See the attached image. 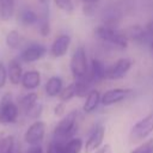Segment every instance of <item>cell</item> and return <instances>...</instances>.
<instances>
[{
  "label": "cell",
  "instance_id": "obj_1",
  "mask_svg": "<svg viewBox=\"0 0 153 153\" xmlns=\"http://www.w3.org/2000/svg\"><path fill=\"white\" fill-rule=\"evenodd\" d=\"M78 110H72L67 115H65L54 129L53 140L60 143H66L67 141L73 139L78 130Z\"/></svg>",
  "mask_w": 153,
  "mask_h": 153
},
{
  "label": "cell",
  "instance_id": "obj_2",
  "mask_svg": "<svg viewBox=\"0 0 153 153\" xmlns=\"http://www.w3.org/2000/svg\"><path fill=\"white\" fill-rule=\"evenodd\" d=\"M94 35L104 43L116 47L118 49H126L129 43L128 39L126 38L123 31H120L117 27L98 25L94 27Z\"/></svg>",
  "mask_w": 153,
  "mask_h": 153
},
{
  "label": "cell",
  "instance_id": "obj_3",
  "mask_svg": "<svg viewBox=\"0 0 153 153\" xmlns=\"http://www.w3.org/2000/svg\"><path fill=\"white\" fill-rule=\"evenodd\" d=\"M71 73L74 78V80L81 79L87 75L88 73V62H87V54L82 45H79L75 48V50L72 54L71 62H69Z\"/></svg>",
  "mask_w": 153,
  "mask_h": 153
},
{
  "label": "cell",
  "instance_id": "obj_4",
  "mask_svg": "<svg viewBox=\"0 0 153 153\" xmlns=\"http://www.w3.org/2000/svg\"><path fill=\"white\" fill-rule=\"evenodd\" d=\"M19 116V106L13 102L11 93H5L0 100V123H14Z\"/></svg>",
  "mask_w": 153,
  "mask_h": 153
},
{
  "label": "cell",
  "instance_id": "obj_5",
  "mask_svg": "<svg viewBox=\"0 0 153 153\" xmlns=\"http://www.w3.org/2000/svg\"><path fill=\"white\" fill-rule=\"evenodd\" d=\"M153 133V112L146 115L141 120H139L130 130V140L133 142L141 141L149 136Z\"/></svg>",
  "mask_w": 153,
  "mask_h": 153
},
{
  "label": "cell",
  "instance_id": "obj_6",
  "mask_svg": "<svg viewBox=\"0 0 153 153\" xmlns=\"http://www.w3.org/2000/svg\"><path fill=\"white\" fill-rule=\"evenodd\" d=\"M133 61L128 57H122L118 59L115 63H112L110 67H106V73H105V79L108 80H120L123 79L129 69L131 68Z\"/></svg>",
  "mask_w": 153,
  "mask_h": 153
},
{
  "label": "cell",
  "instance_id": "obj_7",
  "mask_svg": "<svg viewBox=\"0 0 153 153\" xmlns=\"http://www.w3.org/2000/svg\"><path fill=\"white\" fill-rule=\"evenodd\" d=\"M123 17V8L120 5H108L100 14L102 25L110 26V27H117Z\"/></svg>",
  "mask_w": 153,
  "mask_h": 153
},
{
  "label": "cell",
  "instance_id": "obj_8",
  "mask_svg": "<svg viewBox=\"0 0 153 153\" xmlns=\"http://www.w3.org/2000/svg\"><path fill=\"white\" fill-rule=\"evenodd\" d=\"M45 134V123L43 121H35L25 131L24 140L30 146H37L39 145Z\"/></svg>",
  "mask_w": 153,
  "mask_h": 153
},
{
  "label": "cell",
  "instance_id": "obj_9",
  "mask_svg": "<svg viewBox=\"0 0 153 153\" xmlns=\"http://www.w3.org/2000/svg\"><path fill=\"white\" fill-rule=\"evenodd\" d=\"M104 135H105V128L103 127V124L97 123L92 128V130L90 131L88 137H87V140H86V142L84 145L85 152L86 153H91V152L97 151L103 143Z\"/></svg>",
  "mask_w": 153,
  "mask_h": 153
},
{
  "label": "cell",
  "instance_id": "obj_10",
  "mask_svg": "<svg viewBox=\"0 0 153 153\" xmlns=\"http://www.w3.org/2000/svg\"><path fill=\"white\" fill-rule=\"evenodd\" d=\"M131 92L133 91L129 90V88H111V90H108L102 94L100 103L105 106L117 104V103L127 99L131 94Z\"/></svg>",
  "mask_w": 153,
  "mask_h": 153
},
{
  "label": "cell",
  "instance_id": "obj_11",
  "mask_svg": "<svg viewBox=\"0 0 153 153\" xmlns=\"http://www.w3.org/2000/svg\"><path fill=\"white\" fill-rule=\"evenodd\" d=\"M126 38L129 41H133L135 43H139V44H148L151 43V38L148 36V33L146 32L145 27L139 25V24H134V25H130L128 26L127 29H124L123 31Z\"/></svg>",
  "mask_w": 153,
  "mask_h": 153
},
{
  "label": "cell",
  "instance_id": "obj_12",
  "mask_svg": "<svg viewBox=\"0 0 153 153\" xmlns=\"http://www.w3.org/2000/svg\"><path fill=\"white\" fill-rule=\"evenodd\" d=\"M47 53V48L42 44H31L29 47H26L22 53H20V60L26 62V63H31L35 61L41 60Z\"/></svg>",
  "mask_w": 153,
  "mask_h": 153
},
{
  "label": "cell",
  "instance_id": "obj_13",
  "mask_svg": "<svg viewBox=\"0 0 153 153\" xmlns=\"http://www.w3.org/2000/svg\"><path fill=\"white\" fill-rule=\"evenodd\" d=\"M71 45V37L68 35H59L54 42L51 43V47H50V54L53 57L57 59V57H62L63 55L67 54L68 51V48Z\"/></svg>",
  "mask_w": 153,
  "mask_h": 153
},
{
  "label": "cell",
  "instance_id": "obj_14",
  "mask_svg": "<svg viewBox=\"0 0 153 153\" xmlns=\"http://www.w3.org/2000/svg\"><path fill=\"white\" fill-rule=\"evenodd\" d=\"M106 67L99 59H92L88 68V76L93 84H98L105 79Z\"/></svg>",
  "mask_w": 153,
  "mask_h": 153
},
{
  "label": "cell",
  "instance_id": "obj_15",
  "mask_svg": "<svg viewBox=\"0 0 153 153\" xmlns=\"http://www.w3.org/2000/svg\"><path fill=\"white\" fill-rule=\"evenodd\" d=\"M102 100V94L98 90L93 88L86 97H85V103L82 105V110L85 114H92L93 111H96V109L98 108V105L100 104Z\"/></svg>",
  "mask_w": 153,
  "mask_h": 153
},
{
  "label": "cell",
  "instance_id": "obj_16",
  "mask_svg": "<svg viewBox=\"0 0 153 153\" xmlns=\"http://www.w3.org/2000/svg\"><path fill=\"white\" fill-rule=\"evenodd\" d=\"M23 68L18 60H11L7 66V76L12 85H18L23 78Z\"/></svg>",
  "mask_w": 153,
  "mask_h": 153
},
{
  "label": "cell",
  "instance_id": "obj_17",
  "mask_svg": "<svg viewBox=\"0 0 153 153\" xmlns=\"http://www.w3.org/2000/svg\"><path fill=\"white\" fill-rule=\"evenodd\" d=\"M20 84L26 90H35L41 84V73L38 71H27L23 74Z\"/></svg>",
  "mask_w": 153,
  "mask_h": 153
},
{
  "label": "cell",
  "instance_id": "obj_18",
  "mask_svg": "<svg viewBox=\"0 0 153 153\" xmlns=\"http://www.w3.org/2000/svg\"><path fill=\"white\" fill-rule=\"evenodd\" d=\"M74 85H75V97H86L92 90H93V82L88 76V73L86 76L74 80Z\"/></svg>",
  "mask_w": 153,
  "mask_h": 153
},
{
  "label": "cell",
  "instance_id": "obj_19",
  "mask_svg": "<svg viewBox=\"0 0 153 153\" xmlns=\"http://www.w3.org/2000/svg\"><path fill=\"white\" fill-rule=\"evenodd\" d=\"M62 88H63V81L57 75L49 78L48 81L45 82V87H44L45 93L49 97H56V96H59L60 92L62 91Z\"/></svg>",
  "mask_w": 153,
  "mask_h": 153
},
{
  "label": "cell",
  "instance_id": "obj_20",
  "mask_svg": "<svg viewBox=\"0 0 153 153\" xmlns=\"http://www.w3.org/2000/svg\"><path fill=\"white\" fill-rule=\"evenodd\" d=\"M14 14V0H1L0 1V19L10 20Z\"/></svg>",
  "mask_w": 153,
  "mask_h": 153
},
{
  "label": "cell",
  "instance_id": "obj_21",
  "mask_svg": "<svg viewBox=\"0 0 153 153\" xmlns=\"http://www.w3.org/2000/svg\"><path fill=\"white\" fill-rule=\"evenodd\" d=\"M37 99H38V96L36 92H29L19 99V106L25 112H27L35 104H37Z\"/></svg>",
  "mask_w": 153,
  "mask_h": 153
},
{
  "label": "cell",
  "instance_id": "obj_22",
  "mask_svg": "<svg viewBox=\"0 0 153 153\" xmlns=\"http://www.w3.org/2000/svg\"><path fill=\"white\" fill-rule=\"evenodd\" d=\"M84 147V142L80 137H73L63 143V153H80Z\"/></svg>",
  "mask_w": 153,
  "mask_h": 153
},
{
  "label": "cell",
  "instance_id": "obj_23",
  "mask_svg": "<svg viewBox=\"0 0 153 153\" xmlns=\"http://www.w3.org/2000/svg\"><path fill=\"white\" fill-rule=\"evenodd\" d=\"M38 23H39V33L44 37L48 36L50 33V22H49V11L47 8V5L45 8L43 10L42 17L38 19Z\"/></svg>",
  "mask_w": 153,
  "mask_h": 153
},
{
  "label": "cell",
  "instance_id": "obj_24",
  "mask_svg": "<svg viewBox=\"0 0 153 153\" xmlns=\"http://www.w3.org/2000/svg\"><path fill=\"white\" fill-rule=\"evenodd\" d=\"M20 22L24 24V25H33L36 23H38V16L35 11L30 10V8H25L20 13Z\"/></svg>",
  "mask_w": 153,
  "mask_h": 153
},
{
  "label": "cell",
  "instance_id": "obj_25",
  "mask_svg": "<svg viewBox=\"0 0 153 153\" xmlns=\"http://www.w3.org/2000/svg\"><path fill=\"white\" fill-rule=\"evenodd\" d=\"M22 43V35L17 30H11L6 35V44L11 49H17Z\"/></svg>",
  "mask_w": 153,
  "mask_h": 153
},
{
  "label": "cell",
  "instance_id": "obj_26",
  "mask_svg": "<svg viewBox=\"0 0 153 153\" xmlns=\"http://www.w3.org/2000/svg\"><path fill=\"white\" fill-rule=\"evenodd\" d=\"M74 97H75V85H74V81L68 84L67 86H65L62 88V91L60 92V94H59V98H60V100L62 103H66V102L71 100Z\"/></svg>",
  "mask_w": 153,
  "mask_h": 153
},
{
  "label": "cell",
  "instance_id": "obj_27",
  "mask_svg": "<svg viewBox=\"0 0 153 153\" xmlns=\"http://www.w3.org/2000/svg\"><path fill=\"white\" fill-rule=\"evenodd\" d=\"M55 6L67 14H72L74 12V4L72 0H54Z\"/></svg>",
  "mask_w": 153,
  "mask_h": 153
},
{
  "label": "cell",
  "instance_id": "obj_28",
  "mask_svg": "<svg viewBox=\"0 0 153 153\" xmlns=\"http://www.w3.org/2000/svg\"><path fill=\"white\" fill-rule=\"evenodd\" d=\"M130 153H153V137L148 139L140 146H137L135 149H133Z\"/></svg>",
  "mask_w": 153,
  "mask_h": 153
},
{
  "label": "cell",
  "instance_id": "obj_29",
  "mask_svg": "<svg viewBox=\"0 0 153 153\" xmlns=\"http://www.w3.org/2000/svg\"><path fill=\"white\" fill-rule=\"evenodd\" d=\"M62 149H63V143H60L53 140L48 146L47 153H63Z\"/></svg>",
  "mask_w": 153,
  "mask_h": 153
},
{
  "label": "cell",
  "instance_id": "obj_30",
  "mask_svg": "<svg viewBox=\"0 0 153 153\" xmlns=\"http://www.w3.org/2000/svg\"><path fill=\"white\" fill-rule=\"evenodd\" d=\"M41 112H42V105H41L39 103H37V104H35L26 114H27V116L31 117V118H37V117L41 115Z\"/></svg>",
  "mask_w": 153,
  "mask_h": 153
},
{
  "label": "cell",
  "instance_id": "obj_31",
  "mask_svg": "<svg viewBox=\"0 0 153 153\" xmlns=\"http://www.w3.org/2000/svg\"><path fill=\"white\" fill-rule=\"evenodd\" d=\"M7 78H8L7 76V68L2 62H0V88H2L5 86Z\"/></svg>",
  "mask_w": 153,
  "mask_h": 153
},
{
  "label": "cell",
  "instance_id": "obj_32",
  "mask_svg": "<svg viewBox=\"0 0 153 153\" xmlns=\"http://www.w3.org/2000/svg\"><path fill=\"white\" fill-rule=\"evenodd\" d=\"M65 109H66L65 103L60 102V103H57V104L55 105V108H54V114H55L56 116H62V115L65 114Z\"/></svg>",
  "mask_w": 153,
  "mask_h": 153
},
{
  "label": "cell",
  "instance_id": "obj_33",
  "mask_svg": "<svg viewBox=\"0 0 153 153\" xmlns=\"http://www.w3.org/2000/svg\"><path fill=\"white\" fill-rule=\"evenodd\" d=\"M94 153H112V149L109 143H105V145H102L97 151H94Z\"/></svg>",
  "mask_w": 153,
  "mask_h": 153
},
{
  "label": "cell",
  "instance_id": "obj_34",
  "mask_svg": "<svg viewBox=\"0 0 153 153\" xmlns=\"http://www.w3.org/2000/svg\"><path fill=\"white\" fill-rule=\"evenodd\" d=\"M94 6L96 5H86L84 4V7H82V11L86 16H92L94 14Z\"/></svg>",
  "mask_w": 153,
  "mask_h": 153
},
{
  "label": "cell",
  "instance_id": "obj_35",
  "mask_svg": "<svg viewBox=\"0 0 153 153\" xmlns=\"http://www.w3.org/2000/svg\"><path fill=\"white\" fill-rule=\"evenodd\" d=\"M145 30H146V32L148 33V36H149V38H151V41H152V39H153V20H151V22H148V23L146 24Z\"/></svg>",
  "mask_w": 153,
  "mask_h": 153
},
{
  "label": "cell",
  "instance_id": "obj_36",
  "mask_svg": "<svg viewBox=\"0 0 153 153\" xmlns=\"http://www.w3.org/2000/svg\"><path fill=\"white\" fill-rule=\"evenodd\" d=\"M26 153H43V148L37 145V146H30L29 149L26 151Z\"/></svg>",
  "mask_w": 153,
  "mask_h": 153
},
{
  "label": "cell",
  "instance_id": "obj_37",
  "mask_svg": "<svg viewBox=\"0 0 153 153\" xmlns=\"http://www.w3.org/2000/svg\"><path fill=\"white\" fill-rule=\"evenodd\" d=\"M84 4H86V5H96V4H98L100 0H81Z\"/></svg>",
  "mask_w": 153,
  "mask_h": 153
},
{
  "label": "cell",
  "instance_id": "obj_38",
  "mask_svg": "<svg viewBox=\"0 0 153 153\" xmlns=\"http://www.w3.org/2000/svg\"><path fill=\"white\" fill-rule=\"evenodd\" d=\"M38 1H39L42 5H44V6H45V5H48V2H49V0H38Z\"/></svg>",
  "mask_w": 153,
  "mask_h": 153
},
{
  "label": "cell",
  "instance_id": "obj_39",
  "mask_svg": "<svg viewBox=\"0 0 153 153\" xmlns=\"http://www.w3.org/2000/svg\"><path fill=\"white\" fill-rule=\"evenodd\" d=\"M149 47H151V49H152V51H153V39L151 41V43H149Z\"/></svg>",
  "mask_w": 153,
  "mask_h": 153
},
{
  "label": "cell",
  "instance_id": "obj_40",
  "mask_svg": "<svg viewBox=\"0 0 153 153\" xmlns=\"http://www.w3.org/2000/svg\"><path fill=\"white\" fill-rule=\"evenodd\" d=\"M152 56H153V51H152Z\"/></svg>",
  "mask_w": 153,
  "mask_h": 153
},
{
  "label": "cell",
  "instance_id": "obj_41",
  "mask_svg": "<svg viewBox=\"0 0 153 153\" xmlns=\"http://www.w3.org/2000/svg\"><path fill=\"white\" fill-rule=\"evenodd\" d=\"M0 1H1V0H0Z\"/></svg>",
  "mask_w": 153,
  "mask_h": 153
}]
</instances>
